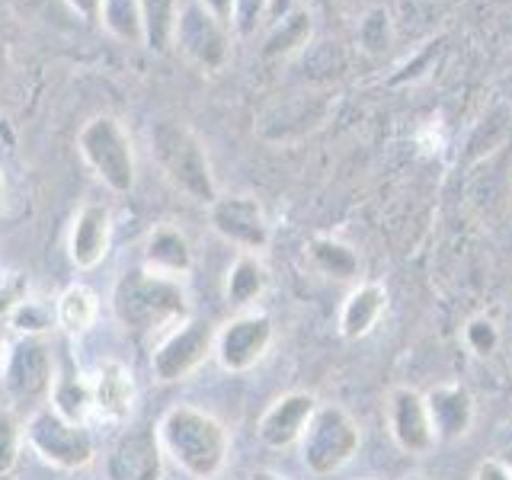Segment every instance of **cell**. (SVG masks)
<instances>
[{"instance_id":"23","label":"cell","mask_w":512,"mask_h":480,"mask_svg":"<svg viewBox=\"0 0 512 480\" xmlns=\"http://www.w3.org/2000/svg\"><path fill=\"white\" fill-rule=\"evenodd\" d=\"M55 320L68 336H87L100 320V295L90 285H68L55 301Z\"/></svg>"},{"instance_id":"27","label":"cell","mask_w":512,"mask_h":480,"mask_svg":"<svg viewBox=\"0 0 512 480\" xmlns=\"http://www.w3.org/2000/svg\"><path fill=\"white\" fill-rule=\"evenodd\" d=\"M7 330H13L16 336H32V340H45L48 333L58 327L55 320V304H48L42 298L26 295L20 304L13 308V314L7 317Z\"/></svg>"},{"instance_id":"22","label":"cell","mask_w":512,"mask_h":480,"mask_svg":"<svg viewBox=\"0 0 512 480\" xmlns=\"http://www.w3.org/2000/svg\"><path fill=\"white\" fill-rule=\"evenodd\" d=\"M48 407L58 416L71 423H87V416H93V400H90V378L74 372L71 365L55 368L52 394H48Z\"/></svg>"},{"instance_id":"15","label":"cell","mask_w":512,"mask_h":480,"mask_svg":"<svg viewBox=\"0 0 512 480\" xmlns=\"http://www.w3.org/2000/svg\"><path fill=\"white\" fill-rule=\"evenodd\" d=\"M112 247V212L106 202H84L71 218L68 231V260L74 269L90 272L103 266Z\"/></svg>"},{"instance_id":"20","label":"cell","mask_w":512,"mask_h":480,"mask_svg":"<svg viewBox=\"0 0 512 480\" xmlns=\"http://www.w3.org/2000/svg\"><path fill=\"white\" fill-rule=\"evenodd\" d=\"M304 256H308L311 269L327 279L356 282L362 276V260L356 247H349L340 237H327V234L311 237L308 244H304Z\"/></svg>"},{"instance_id":"6","label":"cell","mask_w":512,"mask_h":480,"mask_svg":"<svg viewBox=\"0 0 512 480\" xmlns=\"http://www.w3.org/2000/svg\"><path fill=\"white\" fill-rule=\"evenodd\" d=\"M26 445L58 471H84L96 461V439L87 423H71L52 407H36L23 426Z\"/></svg>"},{"instance_id":"10","label":"cell","mask_w":512,"mask_h":480,"mask_svg":"<svg viewBox=\"0 0 512 480\" xmlns=\"http://www.w3.org/2000/svg\"><path fill=\"white\" fill-rule=\"evenodd\" d=\"M272 340H276V327H272V317L266 311H240L224 327H218L215 359L224 372L244 375L266 359Z\"/></svg>"},{"instance_id":"2","label":"cell","mask_w":512,"mask_h":480,"mask_svg":"<svg viewBox=\"0 0 512 480\" xmlns=\"http://www.w3.org/2000/svg\"><path fill=\"white\" fill-rule=\"evenodd\" d=\"M112 314L119 327L135 336H164L189 317L183 279L154 276L144 266L128 269L112 285Z\"/></svg>"},{"instance_id":"12","label":"cell","mask_w":512,"mask_h":480,"mask_svg":"<svg viewBox=\"0 0 512 480\" xmlns=\"http://www.w3.org/2000/svg\"><path fill=\"white\" fill-rule=\"evenodd\" d=\"M384 413H388V432L394 445L407 455H429L436 445V429H432V416L426 407V394L407 384H397L388 391L384 400Z\"/></svg>"},{"instance_id":"21","label":"cell","mask_w":512,"mask_h":480,"mask_svg":"<svg viewBox=\"0 0 512 480\" xmlns=\"http://www.w3.org/2000/svg\"><path fill=\"white\" fill-rule=\"evenodd\" d=\"M269 288V269L263 263L260 253H237V260L228 266V276H224V298H228L234 308L250 311L256 301L266 295Z\"/></svg>"},{"instance_id":"38","label":"cell","mask_w":512,"mask_h":480,"mask_svg":"<svg viewBox=\"0 0 512 480\" xmlns=\"http://www.w3.org/2000/svg\"><path fill=\"white\" fill-rule=\"evenodd\" d=\"M7 205V176H4V167H0V212H4Z\"/></svg>"},{"instance_id":"4","label":"cell","mask_w":512,"mask_h":480,"mask_svg":"<svg viewBox=\"0 0 512 480\" xmlns=\"http://www.w3.org/2000/svg\"><path fill=\"white\" fill-rule=\"evenodd\" d=\"M77 154L112 196H128L138 180L135 144L116 116H93L77 132Z\"/></svg>"},{"instance_id":"14","label":"cell","mask_w":512,"mask_h":480,"mask_svg":"<svg viewBox=\"0 0 512 480\" xmlns=\"http://www.w3.org/2000/svg\"><path fill=\"white\" fill-rule=\"evenodd\" d=\"M90 400L93 416L109 426L128 423V416L135 413V375L122 359H103L90 375Z\"/></svg>"},{"instance_id":"18","label":"cell","mask_w":512,"mask_h":480,"mask_svg":"<svg viewBox=\"0 0 512 480\" xmlns=\"http://www.w3.org/2000/svg\"><path fill=\"white\" fill-rule=\"evenodd\" d=\"M141 266L154 272V276H167V279L189 276L192 244L186 231L176 228V224H157V228H151V234L144 237Z\"/></svg>"},{"instance_id":"25","label":"cell","mask_w":512,"mask_h":480,"mask_svg":"<svg viewBox=\"0 0 512 480\" xmlns=\"http://www.w3.org/2000/svg\"><path fill=\"white\" fill-rule=\"evenodd\" d=\"M144 20V48L154 55H167L173 45L176 16H180V0H138Z\"/></svg>"},{"instance_id":"8","label":"cell","mask_w":512,"mask_h":480,"mask_svg":"<svg viewBox=\"0 0 512 480\" xmlns=\"http://www.w3.org/2000/svg\"><path fill=\"white\" fill-rule=\"evenodd\" d=\"M173 45L202 74H218L231 61V26L218 23L196 0H186L180 7V16H176Z\"/></svg>"},{"instance_id":"24","label":"cell","mask_w":512,"mask_h":480,"mask_svg":"<svg viewBox=\"0 0 512 480\" xmlns=\"http://www.w3.org/2000/svg\"><path fill=\"white\" fill-rule=\"evenodd\" d=\"M311 36H314L311 13L304 7L288 10L282 20L272 23L266 45H263V55L266 58H292V55L304 52V48L311 45Z\"/></svg>"},{"instance_id":"1","label":"cell","mask_w":512,"mask_h":480,"mask_svg":"<svg viewBox=\"0 0 512 480\" xmlns=\"http://www.w3.org/2000/svg\"><path fill=\"white\" fill-rule=\"evenodd\" d=\"M164 458L192 480H215L231 455V432L215 413L192 404L170 407L157 423Z\"/></svg>"},{"instance_id":"19","label":"cell","mask_w":512,"mask_h":480,"mask_svg":"<svg viewBox=\"0 0 512 480\" xmlns=\"http://www.w3.org/2000/svg\"><path fill=\"white\" fill-rule=\"evenodd\" d=\"M384 308H388V292H384V285H378V282H359L346 295V301H343L340 336H343V340H349V343L365 340V336L381 324Z\"/></svg>"},{"instance_id":"16","label":"cell","mask_w":512,"mask_h":480,"mask_svg":"<svg viewBox=\"0 0 512 480\" xmlns=\"http://www.w3.org/2000/svg\"><path fill=\"white\" fill-rule=\"evenodd\" d=\"M109 480H160L164 477V452H160L157 432L138 429L125 432L106 458Z\"/></svg>"},{"instance_id":"3","label":"cell","mask_w":512,"mask_h":480,"mask_svg":"<svg viewBox=\"0 0 512 480\" xmlns=\"http://www.w3.org/2000/svg\"><path fill=\"white\" fill-rule=\"evenodd\" d=\"M148 141L157 170L176 192L199 205H212L221 196L205 144L189 125L176 119H157L148 128Z\"/></svg>"},{"instance_id":"17","label":"cell","mask_w":512,"mask_h":480,"mask_svg":"<svg viewBox=\"0 0 512 480\" xmlns=\"http://www.w3.org/2000/svg\"><path fill=\"white\" fill-rule=\"evenodd\" d=\"M426 407L432 416V429H436V439L439 442H458L471 432L474 426V397L471 391L464 388L458 381H445L436 384L429 394H426Z\"/></svg>"},{"instance_id":"33","label":"cell","mask_w":512,"mask_h":480,"mask_svg":"<svg viewBox=\"0 0 512 480\" xmlns=\"http://www.w3.org/2000/svg\"><path fill=\"white\" fill-rule=\"evenodd\" d=\"M474 480H512V471L503 464V458H487L474 468Z\"/></svg>"},{"instance_id":"26","label":"cell","mask_w":512,"mask_h":480,"mask_svg":"<svg viewBox=\"0 0 512 480\" xmlns=\"http://www.w3.org/2000/svg\"><path fill=\"white\" fill-rule=\"evenodd\" d=\"M100 23L112 39L125 45H144V20L138 0H103Z\"/></svg>"},{"instance_id":"11","label":"cell","mask_w":512,"mask_h":480,"mask_svg":"<svg viewBox=\"0 0 512 480\" xmlns=\"http://www.w3.org/2000/svg\"><path fill=\"white\" fill-rule=\"evenodd\" d=\"M4 388L16 400V404H36V400L52 394L55 381V356L48 340H32V336H20L10 343L7 362H4Z\"/></svg>"},{"instance_id":"5","label":"cell","mask_w":512,"mask_h":480,"mask_svg":"<svg viewBox=\"0 0 512 480\" xmlns=\"http://www.w3.org/2000/svg\"><path fill=\"white\" fill-rule=\"evenodd\" d=\"M301 461L314 477L343 471L362 448V426L340 404H317L308 429L301 436Z\"/></svg>"},{"instance_id":"34","label":"cell","mask_w":512,"mask_h":480,"mask_svg":"<svg viewBox=\"0 0 512 480\" xmlns=\"http://www.w3.org/2000/svg\"><path fill=\"white\" fill-rule=\"evenodd\" d=\"M196 4H199L205 13H212L218 23H224V26H231V23H234V7H237V0H196Z\"/></svg>"},{"instance_id":"28","label":"cell","mask_w":512,"mask_h":480,"mask_svg":"<svg viewBox=\"0 0 512 480\" xmlns=\"http://www.w3.org/2000/svg\"><path fill=\"white\" fill-rule=\"evenodd\" d=\"M394 42V20L391 13L384 7H372L359 16V26H356V45L359 52L368 58H378L391 48Z\"/></svg>"},{"instance_id":"9","label":"cell","mask_w":512,"mask_h":480,"mask_svg":"<svg viewBox=\"0 0 512 480\" xmlns=\"http://www.w3.org/2000/svg\"><path fill=\"white\" fill-rule=\"evenodd\" d=\"M208 224L240 253H263L272 240V224L263 202L250 192H224L208 205Z\"/></svg>"},{"instance_id":"29","label":"cell","mask_w":512,"mask_h":480,"mask_svg":"<svg viewBox=\"0 0 512 480\" xmlns=\"http://www.w3.org/2000/svg\"><path fill=\"white\" fill-rule=\"evenodd\" d=\"M23 445H26V432L20 416L13 410H0V477H10L20 468Z\"/></svg>"},{"instance_id":"40","label":"cell","mask_w":512,"mask_h":480,"mask_svg":"<svg viewBox=\"0 0 512 480\" xmlns=\"http://www.w3.org/2000/svg\"><path fill=\"white\" fill-rule=\"evenodd\" d=\"M400 480H429V477H423V474H407V477H400Z\"/></svg>"},{"instance_id":"39","label":"cell","mask_w":512,"mask_h":480,"mask_svg":"<svg viewBox=\"0 0 512 480\" xmlns=\"http://www.w3.org/2000/svg\"><path fill=\"white\" fill-rule=\"evenodd\" d=\"M500 458H503V464H506V468L512 471V445L506 448V452H500Z\"/></svg>"},{"instance_id":"35","label":"cell","mask_w":512,"mask_h":480,"mask_svg":"<svg viewBox=\"0 0 512 480\" xmlns=\"http://www.w3.org/2000/svg\"><path fill=\"white\" fill-rule=\"evenodd\" d=\"M80 20H87V23H100V10H103V0H64Z\"/></svg>"},{"instance_id":"37","label":"cell","mask_w":512,"mask_h":480,"mask_svg":"<svg viewBox=\"0 0 512 480\" xmlns=\"http://www.w3.org/2000/svg\"><path fill=\"white\" fill-rule=\"evenodd\" d=\"M7 352H10V340H7V327H0V368L7 362Z\"/></svg>"},{"instance_id":"36","label":"cell","mask_w":512,"mask_h":480,"mask_svg":"<svg viewBox=\"0 0 512 480\" xmlns=\"http://www.w3.org/2000/svg\"><path fill=\"white\" fill-rule=\"evenodd\" d=\"M250 480H288V477H282V474H276V471H269V468H256V471L250 474Z\"/></svg>"},{"instance_id":"30","label":"cell","mask_w":512,"mask_h":480,"mask_svg":"<svg viewBox=\"0 0 512 480\" xmlns=\"http://www.w3.org/2000/svg\"><path fill=\"white\" fill-rule=\"evenodd\" d=\"M461 340H464V346H468V352H474L477 359H490L496 352V346H500V327H496L493 317L474 314L468 324H464Z\"/></svg>"},{"instance_id":"31","label":"cell","mask_w":512,"mask_h":480,"mask_svg":"<svg viewBox=\"0 0 512 480\" xmlns=\"http://www.w3.org/2000/svg\"><path fill=\"white\" fill-rule=\"evenodd\" d=\"M269 7H272V0H237L231 32H234V36H240V39L256 36V29L266 23Z\"/></svg>"},{"instance_id":"32","label":"cell","mask_w":512,"mask_h":480,"mask_svg":"<svg viewBox=\"0 0 512 480\" xmlns=\"http://www.w3.org/2000/svg\"><path fill=\"white\" fill-rule=\"evenodd\" d=\"M26 295H29V285L20 272H0V327L7 324V317Z\"/></svg>"},{"instance_id":"13","label":"cell","mask_w":512,"mask_h":480,"mask_svg":"<svg viewBox=\"0 0 512 480\" xmlns=\"http://www.w3.org/2000/svg\"><path fill=\"white\" fill-rule=\"evenodd\" d=\"M317 404L320 400L311 391H288L276 397L260 416V423H256V436L272 452H285V448L301 442Z\"/></svg>"},{"instance_id":"7","label":"cell","mask_w":512,"mask_h":480,"mask_svg":"<svg viewBox=\"0 0 512 480\" xmlns=\"http://www.w3.org/2000/svg\"><path fill=\"white\" fill-rule=\"evenodd\" d=\"M215 324L205 317H186L160 336L151 352V375L157 384H180L192 378L199 368L215 356Z\"/></svg>"}]
</instances>
